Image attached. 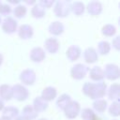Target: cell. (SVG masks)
<instances>
[{
  "label": "cell",
  "mask_w": 120,
  "mask_h": 120,
  "mask_svg": "<svg viewBox=\"0 0 120 120\" xmlns=\"http://www.w3.org/2000/svg\"><path fill=\"white\" fill-rule=\"evenodd\" d=\"M106 83L103 82H98L96 83L85 82L82 86V93L92 99H100L106 94Z\"/></svg>",
  "instance_id": "1"
},
{
  "label": "cell",
  "mask_w": 120,
  "mask_h": 120,
  "mask_svg": "<svg viewBox=\"0 0 120 120\" xmlns=\"http://www.w3.org/2000/svg\"><path fill=\"white\" fill-rule=\"evenodd\" d=\"M53 12L56 17H59V18L67 17L70 12V2L66 0L57 1L54 5Z\"/></svg>",
  "instance_id": "2"
},
{
  "label": "cell",
  "mask_w": 120,
  "mask_h": 120,
  "mask_svg": "<svg viewBox=\"0 0 120 120\" xmlns=\"http://www.w3.org/2000/svg\"><path fill=\"white\" fill-rule=\"evenodd\" d=\"M12 89V98L18 101H24L29 97V92L25 86L22 84L17 83L11 87Z\"/></svg>",
  "instance_id": "3"
},
{
  "label": "cell",
  "mask_w": 120,
  "mask_h": 120,
  "mask_svg": "<svg viewBox=\"0 0 120 120\" xmlns=\"http://www.w3.org/2000/svg\"><path fill=\"white\" fill-rule=\"evenodd\" d=\"M64 111V113H65V116L68 119H74L76 118L80 112H81V106H80V103L78 101H75V100H71L68 105L63 110Z\"/></svg>",
  "instance_id": "4"
},
{
  "label": "cell",
  "mask_w": 120,
  "mask_h": 120,
  "mask_svg": "<svg viewBox=\"0 0 120 120\" xmlns=\"http://www.w3.org/2000/svg\"><path fill=\"white\" fill-rule=\"evenodd\" d=\"M89 71L88 67L82 65V64H76L71 68L70 75L75 80H82L85 77L87 72Z\"/></svg>",
  "instance_id": "5"
},
{
  "label": "cell",
  "mask_w": 120,
  "mask_h": 120,
  "mask_svg": "<svg viewBox=\"0 0 120 120\" xmlns=\"http://www.w3.org/2000/svg\"><path fill=\"white\" fill-rule=\"evenodd\" d=\"M103 73L104 77H106L108 80L114 81L119 78V68L115 64H107L105 66Z\"/></svg>",
  "instance_id": "6"
},
{
  "label": "cell",
  "mask_w": 120,
  "mask_h": 120,
  "mask_svg": "<svg viewBox=\"0 0 120 120\" xmlns=\"http://www.w3.org/2000/svg\"><path fill=\"white\" fill-rule=\"evenodd\" d=\"M36 73L33 69H24L20 74V81L22 82V84L25 85H32L36 82Z\"/></svg>",
  "instance_id": "7"
},
{
  "label": "cell",
  "mask_w": 120,
  "mask_h": 120,
  "mask_svg": "<svg viewBox=\"0 0 120 120\" xmlns=\"http://www.w3.org/2000/svg\"><path fill=\"white\" fill-rule=\"evenodd\" d=\"M18 27L17 22L10 16H8L5 18V20L2 22V30L6 34H13Z\"/></svg>",
  "instance_id": "8"
},
{
  "label": "cell",
  "mask_w": 120,
  "mask_h": 120,
  "mask_svg": "<svg viewBox=\"0 0 120 120\" xmlns=\"http://www.w3.org/2000/svg\"><path fill=\"white\" fill-rule=\"evenodd\" d=\"M45 52L40 47H35L30 52V59L35 63H40L45 59Z\"/></svg>",
  "instance_id": "9"
},
{
  "label": "cell",
  "mask_w": 120,
  "mask_h": 120,
  "mask_svg": "<svg viewBox=\"0 0 120 120\" xmlns=\"http://www.w3.org/2000/svg\"><path fill=\"white\" fill-rule=\"evenodd\" d=\"M34 30L29 24H22L18 29V35L22 39H29L33 37Z\"/></svg>",
  "instance_id": "10"
},
{
  "label": "cell",
  "mask_w": 120,
  "mask_h": 120,
  "mask_svg": "<svg viewBox=\"0 0 120 120\" xmlns=\"http://www.w3.org/2000/svg\"><path fill=\"white\" fill-rule=\"evenodd\" d=\"M45 49L50 53H56L59 50V41L55 38H49L44 43Z\"/></svg>",
  "instance_id": "11"
},
{
  "label": "cell",
  "mask_w": 120,
  "mask_h": 120,
  "mask_svg": "<svg viewBox=\"0 0 120 120\" xmlns=\"http://www.w3.org/2000/svg\"><path fill=\"white\" fill-rule=\"evenodd\" d=\"M56 95H57L56 89L54 87H52V86H48V87H45L42 90L41 98L43 100H45L46 102H49V101L53 100L56 98Z\"/></svg>",
  "instance_id": "12"
},
{
  "label": "cell",
  "mask_w": 120,
  "mask_h": 120,
  "mask_svg": "<svg viewBox=\"0 0 120 120\" xmlns=\"http://www.w3.org/2000/svg\"><path fill=\"white\" fill-rule=\"evenodd\" d=\"M83 58L87 64H93V63L98 61V55L97 51L94 48L90 47V48H87L83 52Z\"/></svg>",
  "instance_id": "13"
},
{
  "label": "cell",
  "mask_w": 120,
  "mask_h": 120,
  "mask_svg": "<svg viewBox=\"0 0 120 120\" xmlns=\"http://www.w3.org/2000/svg\"><path fill=\"white\" fill-rule=\"evenodd\" d=\"M86 8H87V11H88V13L90 15L98 16L102 11V5L98 1H92V2L88 3Z\"/></svg>",
  "instance_id": "14"
},
{
  "label": "cell",
  "mask_w": 120,
  "mask_h": 120,
  "mask_svg": "<svg viewBox=\"0 0 120 120\" xmlns=\"http://www.w3.org/2000/svg\"><path fill=\"white\" fill-rule=\"evenodd\" d=\"M81 52H82L81 49H80L78 46L73 45V46H70V47L67 50L66 55H67L68 59L70 62H74V61H76V60L79 59V57L81 56Z\"/></svg>",
  "instance_id": "15"
},
{
  "label": "cell",
  "mask_w": 120,
  "mask_h": 120,
  "mask_svg": "<svg viewBox=\"0 0 120 120\" xmlns=\"http://www.w3.org/2000/svg\"><path fill=\"white\" fill-rule=\"evenodd\" d=\"M89 78L95 82H102L104 78L103 69L100 67H94L89 70Z\"/></svg>",
  "instance_id": "16"
},
{
  "label": "cell",
  "mask_w": 120,
  "mask_h": 120,
  "mask_svg": "<svg viewBox=\"0 0 120 120\" xmlns=\"http://www.w3.org/2000/svg\"><path fill=\"white\" fill-rule=\"evenodd\" d=\"M34 110L38 113V112H42L44 111L47 110L48 108V102H46L45 100H43L41 98V97H37L34 101H33V106Z\"/></svg>",
  "instance_id": "17"
},
{
  "label": "cell",
  "mask_w": 120,
  "mask_h": 120,
  "mask_svg": "<svg viewBox=\"0 0 120 120\" xmlns=\"http://www.w3.org/2000/svg\"><path fill=\"white\" fill-rule=\"evenodd\" d=\"M64 25L62 22L55 21L49 25V32L53 36H59L64 32Z\"/></svg>",
  "instance_id": "18"
},
{
  "label": "cell",
  "mask_w": 120,
  "mask_h": 120,
  "mask_svg": "<svg viewBox=\"0 0 120 120\" xmlns=\"http://www.w3.org/2000/svg\"><path fill=\"white\" fill-rule=\"evenodd\" d=\"M12 98V89L8 84L0 85V99L10 100Z\"/></svg>",
  "instance_id": "19"
},
{
  "label": "cell",
  "mask_w": 120,
  "mask_h": 120,
  "mask_svg": "<svg viewBox=\"0 0 120 120\" xmlns=\"http://www.w3.org/2000/svg\"><path fill=\"white\" fill-rule=\"evenodd\" d=\"M120 93V85L118 83H112L108 90V97L112 100L118 101Z\"/></svg>",
  "instance_id": "20"
},
{
  "label": "cell",
  "mask_w": 120,
  "mask_h": 120,
  "mask_svg": "<svg viewBox=\"0 0 120 120\" xmlns=\"http://www.w3.org/2000/svg\"><path fill=\"white\" fill-rule=\"evenodd\" d=\"M18 113H19V110L16 107L8 106V107H6L3 109V117H5L8 120L16 118L18 116Z\"/></svg>",
  "instance_id": "21"
},
{
  "label": "cell",
  "mask_w": 120,
  "mask_h": 120,
  "mask_svg": "<svg viewBox=\"0 0 120 120\" xmlns=\"http://www.w3.org/2000/svg\"><path fill=\"white\" fill-rule=\"evenodd\" d=\"M84 9H85V7H84L83 3H82V2L76 1V2H73L72 4H70V10L76 16L82 15L84 12Z\"/></svg>",
  "instance_id": "22"
},
{
  "label": "cell",
  "mask_w": 120,
  "mask_h": 120,
  "mask_svg": "<svg viewBox=\"0 0 120 120\" xmlns=\"http://www.w3.org/2000/svg\"><path fill=\"white\" fill-rule=\"evenodd\" d=\"M45 8H42L38 3H36L33 8H32V10H31V14L34 18H37V19H40V18H43L45 16Z\"/></svg>",
  "instance_id": "23"
},
{
  "label": "cell",
  "mask_w": 120,
  "mask_h": 120,
  "mask_svg": "<svg viewBox=\"0 0 120 120\" xmlns=\"http://www.w3.org/2000/svg\"><path fill=\"white\" fill-rule=\"evenodd\" d=\"M22 116H24L25 118H27L28 120H34L37 118L38 116V112L34 110V108L30 105H27L25 106L23 109H22Z\"/></svg>",
  "instance_id": "24"
},
{
  "label": "cell",
  "mask_w": 120,
  "mask_h": 120,
  "mask_svg": "<svg viewBox=\"0 0 120 120\" xmlns=\"http://www.w3.org/2000/svg\"><path fill=\"white\" fill-rule=\"evenodd\" d=\"M71 101V98L68 95V94H63V95H61L59 98H58V99H57V101H56V105H57V107L59 108V109H61V110H64L68 105V103Z\"/></svg>",
  "instance_id": "25"
},
{
  "label": "cell",
  "mask_w": 120,
  "mask_h": 120,
  "mask_svg": "<svg viewBox=\"0 0 120 120\" xmlns=\"http://www.w3.org/2000/svg\"><path fill=\"white\" fill-rule=\"evenodd\" d=\"M111 50V45L108 41H105V40H102L100 42H98V52L99 54L101 55H106L109 53Z\"/></svg>",
  "instance_id": "26"
},
{
  "label": "cell",
  "mask_w": 120,
  "mask_h": 120,
  "mask_svg": "<svg viewBox=\"0 0 120 120\" xmlns=\"http://www.w3.org/2000/svg\"><path fill=\"white\" fill-rule=\"evenodd\" d=\"M93 108L98 112H103L107 109V101L105 99H97L93 103Z\"/></svg>",
  "instance_id": "27"
},
{
  "label": "cell",
  "mask_w": 120,
  "mask_h": 120,
  "mask_svg": "<svg viewBox=\"0 0 120 120\" xmlns=\"http://www.w3.org/2000/svg\"><path fill=\"white\" fill-rule=\"evenodd\" d=\"M26 11H27L26 7L23 6V5H22V4H19V5H17V6L14 8V9H13V14H14V16H15L16 18L21 19V18H23V17L25 16Z\"/></svg>",
  "instance_id": "28"
},
{
  "label": "cell",
  "mask_w": 120,
  "mask_h": 120,
  "mask_svg": "<svg viewBox=\"0 0 120 120\" xmlns=\"http://www.w3.org/2000/svg\"><path fill=\"white\" fill-rule=\"evenodd\" d=\"M101 32L105 37H112L116 33V28L112 24H105L102 27Z\"/></svg>",
  "instance_id": "29"
},
{
  "label": "cell",
  "mask_w": 120,
  "mask_h": 120,
  "mask_svg": "<svg viewBox=\"0 0 120 120\" xmlns=\"http://www.w3.org/2000/svg\"><path fill=\"white\" fill-rule=\"evenodd\" d=\"M109 113L112 115V116H118L120 114V109H119V102L118 101H113L110 108H109Z\"/></svg>",
  "instance_id": "30"
},
{
  "label": "cell",
  "mask_w": 120,
  "mask_h": 120,
  "mask_svg": "<svg viewBox=\"0 0 120 120\" xmlns=\"http://www.w3.org/2000/svg\"><path fill=\"white\" fill-rule=\"evenodd\" d=\"M81 113V117L83 119V120H90L96 113L94 112V111L90 108H84L82 109V112H80Z\"/></svg>",
  "instance_id": "31"
},
{
  "label": "cell",
  "mask_w": 120,
  "mask_h": 120,
  "mask_svg": "<svg viewBox=\"0 0 120 120\" xmlns=\"http://www.w3.org/2000/svg\"><path fill=\"white\" fill-rule=\"evenodd\" d=\"M11 12V7L8 4H4L2 3L0 5V14L1 15H8Z\"/></svg>",
  "instance_id": "32"
},
{
  "label": "cell",
  "mask_w": 120,
  "mask_h": 120,
  "mask_svg": "<svg viewBox=\"0 0 120 120\" xmlns=\"http://www.w3.org/2000/svg\"><path fill=\"white\" fill-rule=\"evenodd\" d=\"M38 4L44 8H50L54 4V1L53 0H41Z\"/></svg>",
  "instance_id": "33"
},
{
  "label": "cell",
  "mask_w": 120,
  "mask_h": 120,
  "mask_svg": "<svg viewBox=\"0 0 120 120\" xmlns=\"http://www.w3.org/2000/svg\"><path fill=\"white\" fill-rule=\"evenodd\" d=\"M112 46H113L116 50H119V46H120V37H116V38L112 40Z\"/></svg>",
  "instance_id": "34"
},
{
  "label": "cell",
  "mask_w": 120,
  "mask_h": 120,
  "mask_svg": "<svg viewBox=\"0 0 120 120\" xmlns=\"http://www.w3.org/2000/svg\"><path fill=\"white\" fill-rule=\"evenodd\" d=\"M15 120H28V119L25 118V117L22 116V115H20V116H17V117L15 118Z\"/></svg>",
  "instance_id": "35"
},
{
  "label": "cell",
  "mask_w": 120,
  "mask_h": 120,
  "mask_svg": "<svg viewBox=\"0 0 120 120\" xmlns=\"http://www.w3.org/2000/svg\"><path fill=\"white\" fill-rule=\"evenodd\" d=\"M5 108V104H4V101L2 99H0V111H3V109Z\"/></svg>",
  "instance_id": "36"
},
{
  "label": "cell",
  "mask_w": 120,
  "mask_h": 120,
  "mask_svg": "<svg viewBox=\"0 0 120 120\" xmlns=\"http://www.w3.org/2000/svg\"><path fill=\"white\" fill-rule=\"evenodd\" d=\"M25 3L28 4V5H35V4H36L35 1H25Z\"/></svg>",
  "instance_id": "37"
},
{
  "label": "cell",
  "mask_w": 120,
  "mask_h": 120,
  "mask_svg": "<svg viewBox=\"0 0 120 120\" xmlns=\"http://www.w3.org/2000/svg\"><path fill=\"white\" fill-rule=\"evenodd\" d=\"M90 120H100V119L98 117V115H97V114H95V115H94V116H93V117H92Z\"/></svg>",
  "instance_id": "38"
},
{
  "label": "cell",
  "mask_w": 120,
  "mask_h": 120,
  "mask_svg": "<svg viewBox=\"0 0 120 120\" xmlns=\"http://www.w3.org/2000/svg\"><path fill=\"white\" fill-rule=\"evenodd\" d=\"M9 3L10 4H17V5H19L20 4V1H18V0L17 1H9Z\"/></svg>",
  "instance_id": "39"
},
{
  "label": "cell",
  "mask_w": 120,
  "mask_h": 120,
  "mask_svg": "<svg viewBox=\"0 0 120 120\" xmlns=\"http://www.w3.org/2000/svg\"><path fill=\"white\" fill-rule=\"evenodd\" d=\"M2 63H3V55L0 53V66L2 65Z\"/></svg>",
  "instance_id": "40"
},
{
  "label": "cell",
  "mask_w": 120,
  "mask_h": 120,
  "mask_svg": "<svg viewBox=\"0 0 120 120\" xmlns=\"http://www.w3.org/2000/svg\"><path fill=\"white\" fill-rule=\"evenodd\" d=\"M0 120H8V119H7V118H5V117H0Z\"/></svg>",
  "instance_id": "41"
},
{
  "label": "cell",
  "mask_w": 120,
  "mask_h": 120,
  "mask_svg": "<svg viewBox=\"0 0 120 120\" xmlns=\"http://www.w3.org/2000/svg\"><path fill=\"white\" fill-rule=\"evenodd\" d=\"M39 120H47V119H45V118H41V119H39Z\"/></svg>",
  "instance_id": "42"
},
{
  "label": "cell",
  "mask_w": 120,
  "mask_h": 120,
  "mask_svg": "<svg viewBox=\"0 0 120 120\" xmlns=\"http://www.w3.org/2000/svg\"><path fill=\"white\" fill-rule=\"evenodd\" d=\"M0 22H1V17H0Z\"/></svg>",
  "instance_id": "43"
},
{
  "label": "cell",
  "mask_w": 120,
  "mask_h": 120,
  "mask_svg": "<svg viewBox=\"0 0 120 120\" xmlns=\"http://www.w3.org/2000/svg\"><path fill=\"white\" fill-rule=\"evenodd\" d=\"M1 4H2V2H1V1H0V5H1Z\"/></svg>",
  "instance_id": "44"
},
{
  "label": "cell",
  "mask_w": 120,
  "mask_h": 120,
  "mask_svg": "<svg viewBox=\"0 0 120 120\" xmlns=\"http://www.w3.org/2000/svg\"><path fill=\"white\" fill-rule=\"evenodd\" d=\"M114 120H116V119H114Z\"/></svg>",
  "instance_id": "45"
}]
</instances>
